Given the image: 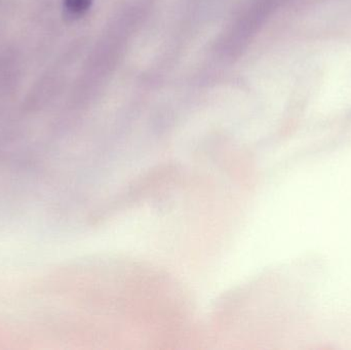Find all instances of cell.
<instances>
[{
	"label": "cell",
	"instance_id": "6da1fadb",
	"mask_svg": "<svg viewBox=\"0 0 351 350\" xmlns=\"http://www.w3.org/2000/svg\"><path fill=\"white\" fill-rule=\"evenodd\" d=\"M93 0H64V10L66 14L71 18H77L86 14Z\"/></svg>",
	"mask_w": 351,
	"mask_h": 350
}]
</instances>
